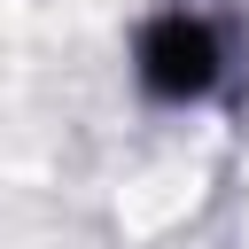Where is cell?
I'll return each instance as SVG.
<instances>
[{
  "label": "cell",
  "instance_id": "cell-1",
  "mask_svg": "<svg viewBox=\"0 0 249 249\" xmlns=\"http://www.w3.org/2000/svg\"><path fill=\"white\" fill-rule=\"evenodd\" d=\"M218 62H226V47H218V31H210L202 16H163V23H148V39H140V78H148V93H163V101L210 93V86H218Z\"/></svg>",
  "mask_w": 249,
  "mask_h": 249
}]
</instances>
